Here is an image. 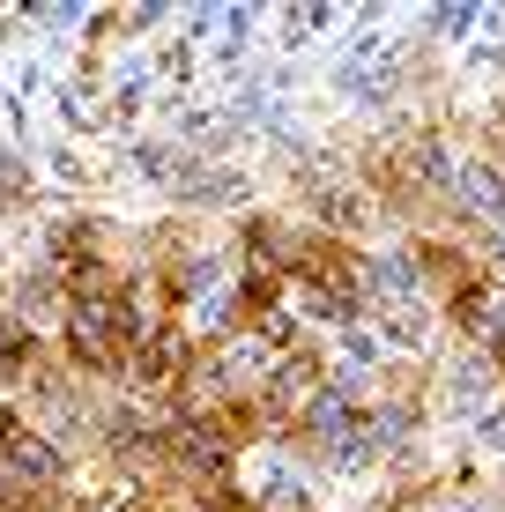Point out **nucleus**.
Segmentation results:
<instances>
[{"instance_id":"8","label":"nucleus","mask_w":505,"mask_h":512,"mask_svg":"<svg viewBox=\"0 0 505 512\" xmlns=\"http://www.w3.org/2000/svg\"><path fill=\"white\" fill-rule=\"evenodd\" d=\"M238 193H246V179H231V171H194L186 201H194V208H231Z\"/></svg>"},{"instance_id":"1","label":"nucleus","mask_w":505,"mask_h":512,"mask_svg":"<svg viewBox=\"0 0 505 512\" xmlns=\"http://www.w3.org/2000/svg\"><path fill=\"white\" fill-rule=\"evenodd\" d=\"M298 446L320 468H372L379 461V438H372V409L342 386H320V394L298 409Z\"/></svg>"},{"instance_id":"2","label":"nucleus","mask_w":505,"mask_h":512,"mask_svg":"<svg viewBox=\"0 0 505 512\" xmlns=\"http://www.w3.org/2000/svg\"><path fill=\"white\" fill-rule=\"evenodd\" d=\"M67 468V446H52L30 416H0V490H23V498H52V483H60Z\"/></svg>"},{"instance_id":"6","label":"nucleus","mask_w":505,"mask_h":512,"mask_svg":"<svg viewBox=\"0 0 505 512\" xmlns=\"http://www.w3.org/2000/svg\"><path fill=\"white\" fill-rule=\"evenodd\" d=\"M431 312L439 305L409 297V305H379V312H364V320H372V334L387 342V357H409V349H431Z\"/></svg>"},{"instance_id":"9","label":"nucleus","mask_w":505,"mask_h":512,"mask_svg":"<svg viewBox=\"0 0 505 512\" xmlns=\"http://www.w3.org/2000/svg\"><path fill=\"white\" fill-rule=\"evenodd\" d=\"M468 260H476V275H483V282H505V223L476 231V253H468Z\"/></svg>"},{"instance_id":"4","label":"nucleus","mask_w":505,"mask_h":512,"mask_svg":"<svg viewBox=\"0 0 505 512\" xmlns=\"http://www.w3.org/2000/svg\"><path fill=\"white\" fill-rule=\"evenodd\" d=\"M446 216L468 223V231H491V223H505V171H498L483 149L454 164V186H446Z\"/></svg>"},{"instance_id":"10","label":"nucleus","mask_w":505,"mask_h":512,"mask_svg":"<svg viewBox=\"0 0 505 512\" xmlns=\"http://www.w3.org/2000/svg\"><path fill=\"white\" fill-rule=\"evenodd\" d=\"M431 512H505V498H498V490H439Z\"/></svg>"},{"instance_id":"7","label":"nucleus","mask_w":505,"mask_h":512,"mask_svg":"<svg viewBox=\"0 0 505 512\" xmlns=\"http://www.w3.org/2000/svg\"><path fill=\"white\" fill-rule=\"evenodd\" d=\"M30 364H45L38 334H30L23 320H15L8 305H0V379H15V386H23V372H30Z\"/></svg>"},{"instance_id":"3","label":"nucleus","mask_w":505,"mask_h":512,"mask_svg":"<svg viewBox=\"0 0 505 512\" xmlns=\"http://www.w3.org/2000/svg\"><path fill=\"white\" fill-rule=\"evenodd\" d=\"M498 401H505V372H498V357H491V349H476V342H468L461 357H446V372H439V416L476 423V416H491Z\"/></svg>"},{"instance_id":"5","label":"nucleus","mask_w":505,"mask_h":512,"mask_svg":"<svg viewBox=\"0 0 505 512\" xmlns=\"http://www.w3.org/2000/svg\"><path fill=\"white\" fill-rule=\"evenodd\" d=\"M8 312L15 320H23L30 334H60L67 327V282H60V268H52V260H38V268H23L15 275V290H8Z\"/></svg>"},{"instance_id":"11","label":"nucleus","mask_w":505,"mask_h":512,"mask_svg":"<svg viewBox=\"0 0 505 512\" xmlns=\"http://www.w3.org/2000/svg\"><path fill=\"white\" fill-rule=\"evenodd\" d=\"M38 512H52V505H38Z\"/></svg>"}]
</instances>
